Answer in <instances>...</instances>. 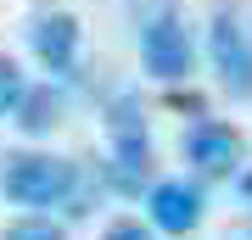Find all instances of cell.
I'll list each match as a JSON object with an SVG mask.
<instances>
[{
    "label": "cell",
    "instance_id": "52a82bcc",
    "mask_svg": "<svg viewBox=\"0 0 252 240\" xmlns=\"http://www.w3.org/2000/svg\"><path fill=\"white\" fill-rule=\"evenodd\" d=\"M79 45H84V28H79L73 11H39L28 23V51H34V62L51 79H62V73L79 67Z\"/></svg>",
    "mask_w": 252,
    "mask_h": 240
},
{
    "label": "cell",
    "instance_id": "277c9868",
    "mask_svg": "<svg viewBox=\"0 0 252 240\" xmlns=\"http://www.w3.org/2000/svg\"><path fill=\"white\" fill-rule=\"evenodd\" d=\"M140 62L157 84H190L196 79V34L180 17V6L140 23Z\"/></svg>",
    "mask_w": 252,
    "mask_h": 240
},
{
    "label": "cell",
    "instance_id": "7c38bea8",
    "mask_svg": "<svg viewBox=\"0 0 252 240\" xmlns=\"http://www.w3.org/2000/svg\"><path fill=\"white\" fill-rule=\"evenodd\" d=\"M224 240H252V218H247V223H235V229H230Z\"/></svg>",
    "mask_w": 252,
    "mask_h": 240
},
{
    "label": "cell",
    "instance_id": "7a4b0ae2",
    "mask_svg": "<svg viewBox=\"0 0 252 240\" xmlns=\"http://www.w3.org/2000/svg\"><path fill=\"white\" fill-rule=\"evenodd\" d=\"M79 190V162L51 157V151H0V196L11 207L45 213V207H67Z\"/></svg>",
    "mask_w": 252,
    "mask_h": 240
},
{
    "label": "cell",
    "instance_id": "8fae6325",
    "mask_svg": "<svg viewBox=\"0 0 252 240\" xmlns=\"http://www.w3.org/2000/svg\"><path fill=\"white\" fill-rule=\"evenodd\" d=\"M101 240H157V229L140 223V218H112L107 229H101Z\"/></svg>",
    "mask_w": 252,
    "mask_h": 240
},
{
    "label": "cell",
    "instance_id": "6da1fadb",
    "mask_svg": "<svg viewBox=\"0 0 252 240\" xmlns=\"http://www.w3.org/2000/svg\"><path fill=\"white\" fill-rule=\"evenodd\" d=\"M202 56H207V67H213L219 95L252 101V6L247 0H213Z\"/></svg>",
    "mask_w": 252,
    "mask_h": 240
},
{
    "label": "cell",
    "instance_id": "30bf717a",
    "mask_svg": "<svg viewBox=\"0 0 252 240\" xmlns=\"http://www.w3.org/2000/svg\"><path fill=\"white\" fill-rule=\"evenodd\" d=\"M23 67L17 62H11V56L6 51H0V117H11V107H17V95H23Z\"/></svg>",
    "mask_w": 252,
    "mask_h": 240
},
{
    "label": "cell",
    "instance_id": "ba28073f",
    "mask_svg": "<svg viewBox=\"0 0 252 240\" xmlns=\"http://www.w3.org/2000/svg\"><path fill=\"white\" fill-rule=\"evenodd\" d=\"M62 117H67V89L45 79V84H23V95H17V107H11V123H17L28 140H45L51 129H62Z\"/></svg>",
    "mask_w": 252,
    "mask_h": 240
},
{
    "label": "cell",
    "instance_id": "3957f363",
    "mask_svg": "<svg viewBox=\"0 0 252 240\" xmlns=\"http://www.w3.org/2000/svg\"><path fill=\"white\" fill-rule=\"evenodd\" d=\"M107 185L118 196H140V185H152V123L135 95L107 107Z\"/></svg>",
    "mask_w": 252,
    "mask_h": 240
},
{
    "label": "cell",
    "instance_id": "5b68a950",
    "mask_svg": "<svg viewBox=\"0 0 252 240\" xmlns=\"http://www.w3.org/2000/svg\"><path fill=\"white\" fill-rule=\"evenodd\" d=\"M185 162L196 168V179H235L247 168V129L219 123V117H202L185 134Z\"/></svg>",
    "mask_w": 252,
    "mask_h": 240
},
{
    "label": "cell",
    "instance_id": "9c48e42d",
    "mask_svg": "<svg viewBox=\"0 0 252 240\" xmlns=\"http://www.w3.org/2000/svg\"><path fill=\"white\" fill-rule=\"evenodd\" d=\"M0 240H67V223H56L51 213H28V218H11Z\"/></svg>",
    "mask_w": 252,
    "mask_h": 240
},
{
    "label": "cell",
    "instance_id": "8992f818",
    "mask_svg": "<svg viewBox=\"0 0 252 240\" xmlns=\"http://www.w3.org/2000/svg\"><path fill=\"white\" fill-rule=\"evenodd\" d=\"M207 213V190L202 179H152L146 190V223L157 235H190Z\"/></svg>",
    "mask_w": 252,
    "mask_h": 240
}]
</instances>
